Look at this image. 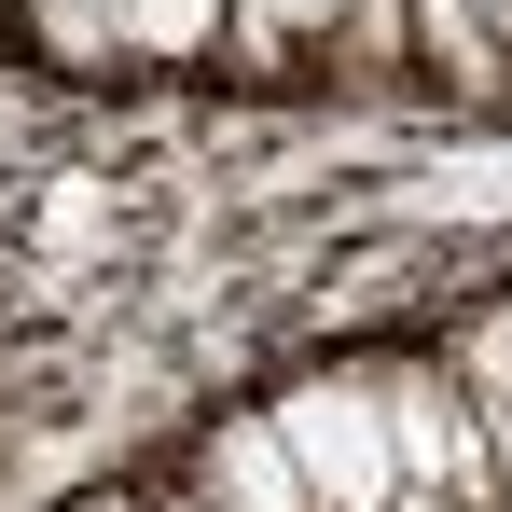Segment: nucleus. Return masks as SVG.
<instances>
[{"label": "nucleus", "mask_w": 512, "mask_h": 512, "mask_svg": "<svg viewBox=\"0 0 512 512\" xmlns=\"http://www.w3.org/2000/svg\"><path fill=\"white\" fill-rule=\"evenodd\" d=\"M263 416H277V443H291V471H305L319 512H402V457H388L374 374H305V388H277Z\"/></svg>", "instance_id": "nucleus-1"}, {"label": "nucleus", "mask_w": 512, "mask_h": 512, "mask_svg": "<svg viewBox=\"0 0 512 512\" xmlns=\"http://www.w3.org/2000/svg\"><path fill=\"white\" fill-rule=\"evenodd\" d=\"M388 402V457H402V499H457V512H499V457H485V416L443 388V374H374Z\"/></svg>", "instance_id": "nucleus-2"}, {"label": "nucleus", "mask_w": 512, "mask_h": 512, "mask_svg": "<svg viewBox=\"0 0 512 512\" xmlns=\"http://www.w3.org/2000/svg\"><path fill=\"white\" fill-rule=\"evenodd\" d=\"M208 499L222 512H319L305 471H291V443H277V416H222L208 429Z\"/></svg>", "instance_id": "nucleus-3"}, {"label": "nucleus", "mask_w": 512, "mask_h": 512, "mask_svg": "<svg viewBox=\"0 0 512 512\" xmlns=\"http://www.w3.org/2000/svg\"><path fill=\"white\" fill-rule=\"evenodd\" d=\"M457 402L485 416V457L512 471V305H485V319H471V346H457Z\"/></svg>", "instance_id": "nucleus-4"}, {"label": "nucleus", "mask_w": 512, "mask_h": 512, "mask_svg": "<svg viewBox=\"0 0 512 512\" xmlns=\"http://www.w3.org/2000/svg\"><path fill=\"white\" fill-rule=\"evenodd\" d=\"M222 0H125V56H208Z\"/></svg>", "instance_id": "nucleus-5"}, {"label": "nucleus", "mask_w": 512, "mask_h": 512, "mask_svg": "<svg viewBox=\"0 0 512 512\" xmlns=\"http://www.w3.org/2000/svg\"><path fill=\"white\" fill-rule=\"evenodd\" d=\"M42 42H56L70 70H111V56H125V0H42Z\"/></svg>", "instance_id": "nucleus-6"}, {"label": "nucleus", "mask_w": 512, "mask_h": 512, "mask_svg": "<svg viewBox=\"0 0 512 512\" xmlns=\"http://www.w3.org/2000/svg\"><path fill=\"white\" fill-rule=\"evenodd\" d=\"M416 28H429V56H443V70H471V84L499 70V28H485L471 0H416Z\"/></svg>", "instance_id": "nucleus-7"}, {"label": "nucleus", "mask_w": 512, "mask_h": 512, "mask_svg": "<svg viewBox=\"0 0 512 512\" xmlns=\"http://www.w3.org/2000/svg\"><path fill=\"white\" fill-rule=\"evenodd\" d=\"M346 0H236V42H250V56H277V42H291V28H333Z\"/></svg>", "instance_id": "nucleus-8"}, {"label": "nucleus", "mask_w": 512, "mask_h": 512, "mask_svg": "<svg viewBox=\"0 0 512 512\" xmlns=\"http://www.w3.org/2000/svg\"><path fill=\"white\" fill-rule=\"evenodd\" d=\"M471 14H485V28H499V42H512V0H471Z\"/></svg>", "instance_id": "nucleus-9"}, {"label": "nucleus", "mask_w": 512, "mask_h": 512, "mask_svg": "<svg viewBox=\"0 0 512 512\" xmlns=\"http://www.w3.org/2000/svg\"><path fill=\"white\" fill-rule=\"evenodd\" d=\"M70 512H153V499H70Z\"/></svg>", "instance_id": "nucleus-10"}, {"label": "nucleus", "mask_w": 512, "mask_h": 512, "mask_svg": "<svg viewBox=\"0 0 512 512\" xmlns=\"http://www.w3.org/2000/svg\"><path fill=\"white\" fill-rule=\"evenodd\" d=\"M402 512H457V499H402Z\"/></svg>", "instance_id": "nucleus-11"}]
</instances>
